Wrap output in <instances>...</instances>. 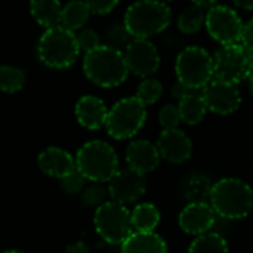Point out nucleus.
Masks as SVG:
<instances>
[{"label": "nucleus", "mask_w": 253, "mask_h": 253, "mask_svg": "<svg viewBox=\"0 0 253 253\" xmlns=\"http://www.w3.org/2000/svg\"><path fill=\"white\" fill-rule=\"evenodd\" d=\"M213 58V79L238 85L253 72V54L240 43L219 48Z\"/></svg>", "instance_id": "obj_7"}, {"label": "nucleus", "mask_w": 253, "mask_h": 253, "mask_svg": "<svg viewBox=\"0 0 253 253\" xmlns=\"http://www.w3.org/2000/svg\"><path fill=\"white\" fill-rule=\"evenodd\" d=\"M61 9L63 8L60 0H30L32 17L39 26L45 29L60 26Z\"/></svg>", "instance_id": "obj_20"}, {"label": "nucleus", "mask_w": 253, "mask_h": 253, "mask_svg": "<svg viewBox=\"0 0 253 253\" xmlns=\"http://www.w3.org/2000/svg\"><path fill=\"white\" fill-rule=\"evenodd\" d=\"M217 0H192L194 6L200 8V9H211L213 6H216Z\"/></svg>", "instance_id": "obj_37"}, {"label": "nucleus", "mask_w": 253, "mask_h": 253, "mask_svg": "<svg viewBox=\"0 0 253 253\" xmlns=\"http://www.w3.org/2000/svg\"><path fill=\"white\" fill-rule=\"evenodd\" d=\"M84 73L95 85L101 88H115L125 82L128 76L122 51L100 45L84 57Z\"/></svg>", "instance_id": "obj_3"}, {"label": "nucleus", "mask_w": 253, "mask_h": 253, "mask_svg": "<svg viewBox=\"0 0 253 253\" xmlns=\"http://www.w3.org/2000/svg\"><path fill=\"white\" fill-rule=\"evenodd\" d=\"M177 82L192 91L203 89L213 79V58L201 46H188L176 58Z\"/></svg>", "instance_id": "obj_8"}, {"label": "nucleus", "mask_w": 253, "mask_h": 253, "mask_svg": "<svg viewBox=\"0 0 253 253\" xmlns=\"http://www.w3.org/2000/svg\"><path fill=\"white\" fill-rule=\"evenodd\" d=\"M128 169L146 174L149 171H154L160 164V154L155 145H152L148 140H134L128 145L125 152Z\"/></svg>", "instance_id": "obj_16"}, {"label": "nucleus", "mask_w": 253, "mask_h": 253, "mask_svg": "<svg viewBox=\"0 0 253 253\" xmlns=\"http://www.w3.org/2000/svg\"><path fill=\"white\" fill-rule=\"evenodd\" d=\"M167 244L155 232H131L121 244V253H167Z\"/></svg>", "instance_id": "obj_19"}, {"label": "nucleus", "mask_w": 253, "mask_h": 253, "mask_svg": "<svg viewBox=\"0 0 253 253\" xmlns=\"http://www.w3.org/2000/svg\"><path fill=\"white\" fill-rule=\"evenodd\" d=\"M163 95V85L160 81L157 79H152V78H146L137 88V92H136V98L143 103L145 106H149V104H154L157 103Z\"/></svg>", "instance_id": "obj_27"}, {"label": "nucleus", "mask_w": 253, "mask_h": 253, "mask_svg": "<svg viewBox=\"0 0 253 253\" xmlns=\"http://www.w3.org/2000/svg\"><path fill=\"white\" fill-rule=\"evenodd\" d=\"M88 18L89 9L86 8L84 0H72L61 9L60 26L75 33L76 30H81L85 26Z\"/></svg>", "instance_id": "obj_23"}, {"label": "nucleus", "mask_w": 253, "mask_h": 253, "mask_svg": "<svg viewBox=\"0 0 253 253\" xmlns=\"http://www.w3.org/2000/svg\"><path fill=\"white\" fill-rule=\"evenodd\" d=\"M158 119H160V124H161V126H163L164 130L177 128V125H179V122H180V116H179L177 106H173V104L164 106V107L160 110Z\"/></svg>", "instance_id": "obj_31"}, {"label": "nucleus", "mask_w": 253, "mask_h": 253, "mask_svg": "<svg viewBox=\"0 0 253 253\" xmlns=\"http://www.w3.org/2000/svg\"><path fill=\"white\" fill-rule=\"evenodd\" d=\"M171 21L170 8L160 0H139L126 9L124 26L134 39H149L164 32Z\"/></svg>", "instance_id": "obj_2"}, {"label": "nucleus", "mask_w": 253, "mask_h": 253, "mask_svg": "<svg viewBox=\"0 0 253 253\" xmlns=\"http://www.w3.org/2000/svg\"><path fill=\"white\" fill-rule=\"evenodd\" d=\"M232 2L238 8H243V9H247V11H253V0H232Z\"/></svg>", "instance_id": "obj_38"}, {"label": "nucleus", "mask_w": 253, "mask_h": 253, "mask_svg": "<svg viewBox=\"0 0 253 253\" xmlns=\"http://www.w3.org/2000/svg\"><path fill=\"white\" fill-rule=\"evenodd\" d=\"M210 203L216 216L231 220L243 219L253 210V191L241 179L225 177L211 186Z\"/></svg>", "instance_id": "obj_1"}, {"label": "nucleus", "mask_w": 253, "mask_h": 253, "mask_svg": "<svg viewBox=\"0 0 253 253\" xmlns=\"http://www.w3.org/2000/svg\"><path fill=\"white\" fill-rule=\"evenodd\" d=\"M76 35L61 26L46 29L38 42V57L49 69H67L79 57Z\"/></svg>", "instance_id": "obj_4"}, {"label": "nucleus", "mask_w": 253, "mask_h": 253, "mask_svg": "<svg viewBox=\"0 0 253 253\" xmlns=\"http://www.w3.org/2000/svg\"><path fill=\"white\" fill-rule=\"evenodd\" d=\"M240 45L253 54V18L243 24L241 35H240Z\"/></svg>", "instance_id": "obj_34"}, {"label": "nucleus", "mask_w": 253, "mask_h": 253, "mask_svg": "<svg viewBox=\"0 0 253 253\" xmlns=\"http://www.w3.org/2000/svg\"><path fill=\"white\" fill-rule=\"evenodd\" d=\"M106 38H107V46L115 48L118 51L126 48V45L131 42V36H130L128 32H126V29H125L124 24H115V26H112L107 30Z\"/></svg>", "instance_id": "obj_28"}, {"label": "nucleus", "mask_w": 253, "mask_h": 253, "mask_svg": "<svg viewBox=\"0 0 253 253\" xmlns=\"http://www.w3.org/2000/svg\"><path fill=\"white\" fill-rule=\"evenodd\" d=\"M75 166L85 180L109 182L118 171V155L109 143L91 140L78 151Z\"/></svg>", "instance_id": "obj_5"}, {"label": "nucleus", "mask_w": 253, "mask_h": 253, "mask_svg": "<svg viewBox=\"0 0 253 253\" xmlns=\"http://www.w3.org/2000/svg\"><path fill=\"white\" fill-rule=\"evenodd\" d=\"M84 2L86 8L89 9V14L106 15L116 8L119 0H84Z\"/></svg>", "instance_id": "obj_33"}, {"label": "nucleus", "mask_w": 253, "mask_h": 253, "mask_svg": "<svg viewBox=\"0 0 253 253\" xmlns=\"http://www.w3.org/2000/svg\"><path fill=\"white\" fill-rule=\"evenodd\" d=\"M207 110L217 115L234 113L241 104V95L237 85L211 79L201 92Z\"/></svg>", "instance_id": "obj_12"}, {"label": "nucleus", "mask_w": 253, "mask_h": 253, "mask_svg": "<svg viewBox=\"0 0 253 253\" xmlns=\"http://www.w3.org/2000/svg\"><path fill=\"white\" fill-rule=\"evenodd\" d=\"M26 73L14 66H0V91L14 94L23 89Z\"/></svg>", "instance_id": "obj_25"}, {"label": "nucleus", "mask_w": 253, "mask_h": 253, "mask_svg": "<svg viewBox=\"0 0 253 253\" xmlns=\"http://www.w3.org/2000/svg\"><path fill=\"white\" fill-rule=\"evenodd\" d=\"M107 107L95 95H84L75 106V115L78 122L86 130H100L104 126L107 118Z\"/></svg>", "instance_id": "obj_18"}, {"label": "nucleus", "mask_w": 253, "mask_h": 253, "mask_svg": "<svg viewBox=\"0 0 253 253\" xmlns=\"http://www.w3.org/2000/svg\"><path fill=\"white\" fill-rule=\"evenodd\" d=\"M188 253H229V249L222 235L216 232H206L191 243Z\"/></svg>", "instance_id": "obj_24"}, {"label": "nucleus", "mask_w": 253, "mask_h": 253, "mask_svg": "<svg viewBox=\"0 0 253 253\" xmlns=\"http://www.w3.org/2000/svg\"><path fill=\"white\" fill-rule=\"evenodd\" d=\"M94 228L106 243L122 244L133 229L130 210L116 201H104L95 210Z\"/></svg>", "instance_id": "obj_9"}, {"label": "nucleus", "mask_w": 253, "mask_h": 253, "mask_svg": "<svg viewBox=\"0 0 253 253\" xmlns=\"http://www.w3.org/2000/svg\"><path fill=\"white\" fill-rule=\"evenodd\" d=\"M3 253H23V252H20V250H6Z\"/></svg>", "instance_id": "obj_40"}, {"label": "nucleus", "mask_w": 253, "mask_h": 253, "mask_svg": "<svg viewBox=\"0 0 253 253\" xmlns=\"http://www.w3.org/2000/svg\"><path fill=\"white\" fill-rule=\"evenodd\" d=\"M204 24L209 35L222 46L240 43L243 21L234 9L225 5H216L206 14Z\"/></svg>", "instance_id": "obj_10"}, {"label": "nucleus", "mask_w": 253, "mask_h": 253, "mask_svg": "<svg viewBox=\"0 0 253 253\" xmlns=\"http://www.w3.org/2000/svg\"><path fill=\"white\" fill-rule=\"evenodd\" d=\"M64 253H89V247L85 241H76L66 247Z\"/></svg>", "instance_id": "obj_36"}, {"label": "nucleus", "mask_w": 253, "mask_h": 253, "mask_svg": "<svg viewBox=\"0 0 253 253\" xmlns=\"http://www.w3.org/2000/svg\"><path fill=\"white\" fill-rule=\"evenodd\" d=\"M107 191L100 185L94 183L82 191V203L86 207H98L104 203Z\"/></svg>", "instance_id": "obj_29"}, {"label": "nucleus", "mask_w": 253, "mask_h": 253, "mask_svg": "<svg viewBox=\"0 0 253 253\" xmlns=\"http://www.w3.org/2000/svg\"><path fill=\"white\" fill-rule=\"evenodd\" d=\"M61 180V189L66 192V194H70V195H75V194H79L84 191V186H85V177L75 169L70 174H67L66 177L60 179Z\"/></svg>", "instance_id": "obj_30"}, {"label": "nucleus", "mask_w": 253, "mask_h": 253, "mask_svg": "<svg viewBox=\"0 0 253 253\" xmlns=\"http://www.w3.org/2000/svg\"><path fill=\"white\" fill-rule=\"evenodd\" d=\"M38 166L46 176L55 179H63L76 169L75 158L67 151L55 146L46 148L39 154Z\"/></svg>", "instance_id": "obj_17"}, {"label": "nucleus", "mask_w": 253, "mask_h": 253, "mask_svg": "<svg viewBox=\"0 0 253 253\" xmlns=\"http://www.w3.org/2000/svg\"><path fill=\"white\" fill-rule=\"evenodd\" d=\"M146 191L145 174L131 169H121L109 180V195L112 201L119 204H130L137 201Z\"/></svg>", "instance_id": "obj_13"}, {"label": "nucleus", "mask_w": 253, "mask_h": 253, "mask_svg": "<svg viewBox=\"0 0 253 253\" xmlns=\"http://www.w3.org/2000/svg\"><path fill=\"white\" fill-rule=\"evenodd\" d=\"M216 222V213L210 204L195 201L188 204L179 214V226L191 235H203L211 229Z\"/></svg>", "instance_id": "obj_15"}, {"label": "nucleus", "mask_w": 253, "mask_h": 253, "mask_svg": "<svg viewBox=\"0 0 253 253\" xmlns=\"http://www.w3.org/2000/svg\"><path fill=\"white\" fill-rule=\"evenodd\" d=\"M164 2H171V0H164Z\"/></svg>", "instance_id": "obj_41"}, {"label": "nucleus", "mask_w": 253, "mask_h": 253, "mask_svg": "<svg viewBox=\"0 0 253 253\" xmlns=\"http://www.w3.org/2000/svg\"><path fill=\"white\" fill-rule=\"evenodd\" d=\"M249 85H250V92H252V95H253V72H252V75H250V78H249Z\"/></svg>", "instance_id": "obj_39"}, {"label": "nucleus", "mask_w": 253, "mask_h": 253, "mask_svg": "<svg viewBox=\"0 0 253 253\" xmlns=\"http://www.w3.org/2000/svg\"><path fill=\"white\" fill-rule=\"evenodd\" d=\"M146 121V106L136 97L119 100L107 112L104 126L115 140H125L136 136Z\"/></svg>", "instance_id": "obj_6"}, {"label": "nucleus", "mask_w": 253, "mask_h": 253, "mask_svg": "<svg viewBox=\"0 0 253 253\" xmlns=\"http://www.w3.org/2000/svg\"><path fill=\"white\" fill-rule=\"evenodd\" d=\"M204 18H206V15H204L203 9L192 5L180 14L179 21H177V27L182 33L192 35V33H197L203 27Z\"/></svg>", "instance_id": "obj_26"}, {"label": "nucleus", "mask_w": 253, "mask_h": 253, "mask_svg": "<svg viewBox=\"0 0 253 253\" xmlns=\"http://www.w3.org/2000/svg\"><path fill=\"white\" fill-rule=\"evenodd\" d=\"M124 60L128 72L145 79L152 76L161 63L157 46L148 39H133L125 48Z\"/></svg>", "instance_id": "obj_11"}, {"label": "nucleus", "mask_w": 253, "mask_h": 253, "mask_svg": "<svg viewBox=\"0 0 253 253\" xmlns=\"http://www.w3.org/2000/svg\"><path fill=\"white\" fill-rule=\"evenodd\" d=\"M160 210L152 203L137 204L133 211H130L131 228H134L136 232H154L160 223Z\"/></svg>", "instance_id": "obj_21"}, {"label": "nucleus", "mask_w": 253, "mask_h": 253, "mask_svg": "<svg viewBox=\"0 0 253 253\" xmlns=\"http://www.w3.org/2000/svg\"><path fill=\"white\" fill-rule=\"evenodd\" d=\"M177 110H179V116H180L182 122H185L188 125H197L204 119L207 107L204 104L201 94L194 91L192 94L179 100Z\"/></svg>", "instance_id": "obj_22"}, {"label": "nucleus", "mask_w": 253, "mask_h": 253, "mask_svg": "<svg viewBox=\"0 0 253 253\" xmlns=\"http://www.w3.org/2000/svg\"><path fill=\"white\" fill-rule=\"evenodd\" d=\"M192 92H194L192 89H189L188 86H185V85L180 84V82H176V84L173 85V88H171V94H173V97L177 98V100H182L183 97H186V95H189V94H192Z\"/></svg>", "instance_id": "obj_35"}, {"label": "nucleus", "mask_w": 253, "mask_h": 253, "mask_svg": "<svg viewBox=\"0 0 253 253\" xmlns=\"http://www.w3.org/2000/svg\"><path fill=\"white\" fill-rule=\"evenodd\" d=\"M157 149L161 158L171 164H182L189 160L192 154V142L179 128L163 130L158 137Z\"/></svg>", "instance_id": "obj_14"}, {"label": "nucleus", "mask_w": 253, "mask_h": 253, "mask_svg": "<svg viewBox=\"0 0 253 253\" xmlns=\"http://www.w3.org/2000/svg\"><path fill=\"white\" fill-rule=\"evenodd\" d=\"M76 41H78V45H79V49L81 51H85L89 52L92 49H95L97 46H100V39H98V35L91 30V29H85L82 30L78 36H76Z\"/></svg>", "instance_id": "obj_32"}]
</instances>
